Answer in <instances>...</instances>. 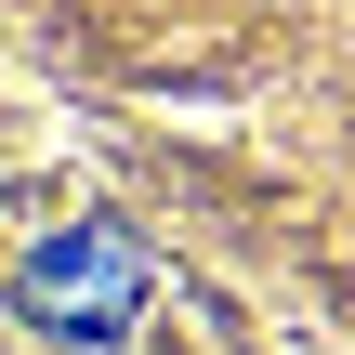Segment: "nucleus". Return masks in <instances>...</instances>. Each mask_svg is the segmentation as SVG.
I'll return each mask as SVG.
<instances>
[{
	"instance_id": "f257e3e1",
	"label": "nucleus",
	"mask_w": 355,
	"mask_h": 355,
	"mask_svg": "<svg viewBox=\"0 0 355 355\" xmlns=\"http://www.w3.org/2000/svg\"><path fill=\"white\" fill-rule=\"evenodd\" d=\"M13 303L40 316V329H132L145 316V263H132V237H66V250H40L26 277H13Z\"/></svg>"
}]
</instances>
